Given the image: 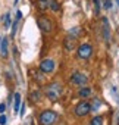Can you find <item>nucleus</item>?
Segmentation results:
<instances>
[{"mask_svg":"<svg viewBox=\"0 0 119 125\" xmlns=\"http://www.w3.org/2000/svg\"><path fill=\"white\" fill-rule=\"evenodd\" d=\"M0 49H2V56L8 57V38L2 40V46H0Z\"/></svg>","mask_w":119,"mask_h":125,"instance_id":"obj_14","label":"nucleus"},{"mask_svg":"<svg viewBox=\"0 0 119 125\" xmlns=\"http://www.w3.org/2000/svg\"><path fill=\"white\" fill-rule=\"evenodd\" d=\"M68 35L72 37V38H78V37L81 35V28H79V27H74V28H71V30L68 31Z\"/></svg>","mask_w":119,"mask_h":125,"instance_id":"obj_11","label":"nucleus"},{"mask_svg":"<svg viewBox=\"0 0 119 125\" xmlns=\"http://www.w3.org/2000/svg\"><path fill=\"white\" fill-rule=\"evenodd\" d=\"M56 68V63L53 59H43L40 62V71L43 74H51Z\"/></svg>","mask_w":119,"mask_h":125,"instance_id":"obj_5","label":"nucleus"},{"mask_svg":"<svg viewBox=\"0 0 119 125\" xmlns=\"http://www.w3.org/2000/svg\"><path fill=\"white\" fill-rule=\"evenodd\" d=\"M94 5H96V13L99 15V12H100V0H94Z\"/></svg>","mask_w":119,"mask_h":125,"instance_id":"obj_21","label":"nucleus"},{"mask_svg":"<svg viewBox=\"0 0 119 125\" xmlns=\"http://www.w3.org/2000/svg\"><path fill=\"white\" fill-rule=\"evenodd\" d=\"M21 18H22V12H21V10H18V12H16L15 22L12 24V37H15V34H16V30H18V22L21 21Z\"/></svg>","mask_w":119,"mask_h":125,"instance_id":"obj_10","label":"nucleus"},{"mask_svg":"<svg viewBox=\"0 0 119 125\" xmlns=\"http://www.w3.org/2000/svg\"><path fill=\"white\" fill-rule=\"evenodd\" d=\"M5 109H6V104H5V103H2V104H0V115L5 112Z\"/></svg>","mask_w":119,"mask_h":125,"instance_id":"obj_24","label":"nucleus"},{"mask_svg":"<svg viewBox=\"0 0 119 125\" xmlns=\"http://www.w3.org/2000/svg\"><path fill=\"white\" fill-rule=\"evenodd\" d=\"M49 8L53 12H59V9H60V6H59V3L56 2V0H49Z\"/></svg>","mask_w":119,"mask_h":125,"instance_id":"obj_15","label":"nucleus"},{"mask_svg":"<svg viewBox=\"0 0 119 125\" xmlns=\"http://www.w3.org/2000/svg\"><path fill=\"white\" fill-rule=\"evenodd\" d=\"M37 8L40 10H47L49 9V0H37Z\"/></svg>","mask_w":119,"mask_h":125,"instance_id":"obj_12","label":"nucleus"},{"mask_svg":"<svg viewBox=\"0 0 119 125\" xmlns=\"http://www.w3.org/2000/svg\"><path fill=\"white\" fill-rule=\"evenodd\" d=\"M87 81H88V78H87L84 74H81V72H74L72 77H71V83H72L74 85H77V87H82V85H85Z\"/></svg>","mask_w":119,"mask_h":125,"instance_id":"obj_7","label":"nucleus"},{"mask_svg":"<svg viewBox=\"0 0 119 125\" xmlns=\"http://www.w3.org/2000/svg\"><path fill=\"white\" fill-rule=\"evenodd\" d=\"M40 97H41V93L37 90V91H34V93H31V100L32 102H38L40 100Z\"/></svg>","mask_w":119,"mask_h":125,"instance_id":"obj_19","label":"nucleus"},{"mask_svg":"<svg viewBox=\"0 0 119 125\" xmlns=\"http://www.w3.org/2000/svg\"><path fill=\"white\" fill-rule=\"evenodd\" d=\"M90 125H103V118L101 116H94L90 122Z\"/></svg>","mask_w":119,"mask_h":125,"instance_id":"obj_17","label":"nucleus"},{"mask_svg":"<svg viewBox=\"0 0 119 125\" xmlns=\"http://www.w3.org/2000/svg\"><path fill=\"white\" fill-rule=\"evenodd\" d=\"M37 24H38L40 30H41L44 34H50L51 30H53V24H51V21H50L49 18H46V16H40V18L37 19Z\"/></svg>","mask_w":119,"mask_h":125,"instance_id":"obj_4","label":"nucleus"},{"mask_svg":"<svg viewBox=\"0 0 119 125\" xmlns=\"http://www.w3.org/2000/svg\"><path fill=\"white\" fill-rule=\"evenodd\" d=\"M13 99H15V106H13V109H15V112H19V104H21V94H19V93H15Z\"/></svg>","mask_w":119,"mask_h":125,"instance_id":"obj_16","label":"nucleus"},{"mask_svg":"<svg viewBox=\"0 0 119 125\" xmlns=\"http://www.w3.org/2000/svg\"><path fill=\"white\" fill-rule=\"evenodd\" d=\"M90 104H91V110H97V109L100 107V104H101V102H100L99 99H93V102H91Z\"/></svg>","mask_w":119,"mask_h":125,"instance_id":"obj_18","label":"nucleus"},{"mask_svg":"<svg viewBox=\"0 0 119 125\" xmlns=\"http://www.w3.org/2000/svg\"><path fill=\"white\" fill-rule=\"evenodd\" d=\"M101 25H103V37H104V40L109 43V40H110V27H109V21H107V18H101Z\"/></svg>","mask_w":119,"mask_h":125,"instance_id":"obj_8","label":"nucleus"},{"mask_svg":"<svg viewBox=\"0 0 119 125\" xmlns=\"http://www.w3.org/2000/svg\"><path fill=\"white\" fill-rule=\"evenodd\" d=\"M74 112H75V115L77 116H79V118H82V116H87L90 112H91V104L88 103V102H79L77 106H75V109H74Z\"/></svg>","mask_w":119,"mask_h":125,"instance_id":"obj_3","label":"nucleus"},{"mask_svg":"<svg viewBox=\"0 0 119 125\" xmlns=\"http://www.w3.org/2000/svg\"><path fill=\"white\" fill-rule=\"evenodd\" d=\"M104 8L106 9H110L112 8V2H110V0H106V2H104Z\"/></svg>","mask_w":119,"mask_h":125,"instance_id":"obj_23","label":"nucleus"},{"mask_svg":"<svg viewBox=\"0 0 119 125\" xmlns=\"http://www.w3.org/2000/svg\"><path fill=\"white\" fill-rule=\"evenodd\" d=\"M91 94H93V90L87 85H82V88H79V91H78V96L81 99H90Z\"/></svg>","mask_w":119,"mask_h":125,"instance_id":"obj_9","label":"nucleus"},{"mask_svg":"<svg viewBox=\"0 0 119 125\" xmlns=\"http://www.w3.org/2000/svg\"><path fill=\"white\" fill-rule=\"evenodd\" d=\"M6 121H8V119H6V116L2 113V115H0V125H5V124H6Z\"/></svg>","mask_w":119,"mask_h":125,"instance_id":"obj_22","label":"nucleus"},{"mask_svg":"<svg viewBox=\"0 0 119 125\" xmlns=\"http://www.w3.org/2000/svg\"><path fill=\"white\" fill-rule=\"evenodd\" d=\"M16 3H18V0H15V5H16Z\"/></svg>","mask_w":119,"mask_h":125,"instance_id":"obj_26","label":"nucleus"},{"mask_svg":"<svg viewBox=\"0 0 119 125\" xmlns=\"http://www.w3.org/2000/svg\"><path fill=\"white\" fill-rule=\"evenodd\" d=\"M75 40H77V38H72V37L68 35V38L65 40V47H66L68 50H72L74 46H75Z\"/></svg>","mask_w":119,"mask_h":125,"instance_id":"obj_13","label":"nucleus"},{"mask_svg":"<svg viewBox=\"0 0 119 125\" xmlns=\"http://www.w3.org/2000/svg\"><path fill=\"white\" fill-rule=\"evenodd\" d=\"M44 93L50 102H56V100H59V97L62 94V85L59 83H51L44 88Z\"/></svg>","mask_w":119,"mask_h":125,"instance_id":"obj_1","label":"nucleus"},{"mask_svg":"<svg viewBox=\"0 0 119 125\" xmlns=\"http://www.w3.org/2000/svg\"><path fill=\"white\" fill-rule=\"evenodd\" d=\"M57 118H59L57 112H54V110H44V112L40 113L38 122H40V125H53V124H56Z\"/></svg>","mask_w":119,"mask_h":125,"instance_id":"obj_2","label":"nucleus"},{"mask_svg":"<svg viewBox=\"0 0 119 125\" xmlns=\"http://www.w3.org/2000/svg\"><path fill=\"white\" fill-rule=\"evenodd\" d=\"M118 3H119V0H118Z\"/></svg>","mask_w":119,"mask_h":125,"instance_id":"obj_27","label":"nucleus"},{"mask_svg":"<svg viewBox=\"0 0 119 125\" xmlns=\"http://www.w3.org/2000/svg\"><path fill=\"white\" fill-rule=\"evenodd\" d=\"M10 22H12V21H10V15L6 13V15H5V27L9 28V27H10Z\"/></svg>","mask_w":119,"mask_h":125,"instance_id":"obj_20","label":"nucleus"},{"mask_svg":"<svg viewBox=\"0 0 119 125\" xmlns=\"http://www.w3.org/2000/svg\"><path fill=\"white\" fill-rule=\"evenodd\" d=\"M93 54V47L90 44H81L77 50V56L79 59H90Z\"/></svg>","mask_w":119,"mask_h":125,"instance_id":"obj_6","label":"nucleus"},{"mask_svg":"<svg viewBox=\"0 0 119 125\" xmlns=\"http://www.w3.org/2000/svg\"><path fill=\"white\" fill-rule=\"evenodd\" d=\"M0 46H2V38H0Z\"/></svg>","mask_w":119,"mask_h":125,"instance_id":"obj_25","label":"nucleus"}]
</instances>
